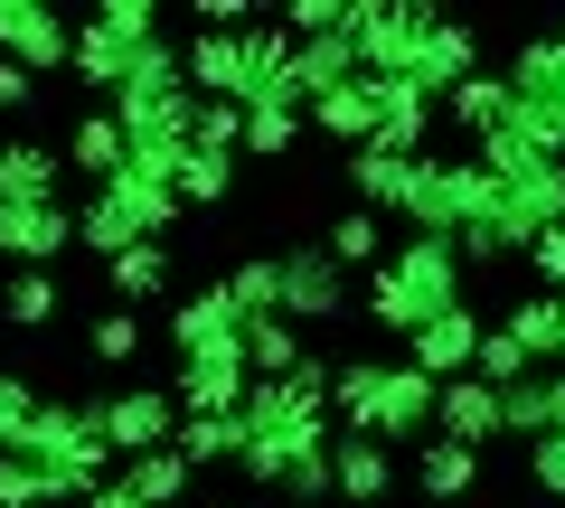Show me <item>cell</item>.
Here are the masks:
<instances>
[{"instance_id": "2", "label": "cell", "mask_w": 565, "mask_h": 508, "mask_svg": "<svg viewBox=\"0 0 565 508\" xmlns=\"http://www.w3.org/2000/svg\"><path fill=\"white\" fill-rule=\"evenodd\" d=\"M434 377L405 358H330V424L359 433V443H415L434 433Z\"/></svg>"}, {"instance_id": "5", "label": "cell", "mask_w": 565, "mask_h": 508, "mask_svg": "<svg viewBox=\"0 0 565 508\" xmlns=\"http://www.w3.org/2000/svg\"><path fill=\"white\" fill-rule=\"evenodd\" d=\"M170 217H189L180 188L151 180V170H122V180L85 188V207H76V245L114 264V255H132V245H161V226H170Z\"/></svg>"}, {"instance_id": "20", "label": "cell", "mask_w": 565, "mask_h": 508, "mask_svg": "<svg viewBox=\"0 0 565 508\" xmlns=\"http://www.w3.org/2000/svg\"><path fill=\"white\" fill-rule=\"evenodd\" d=\"M434 122H444V104H434V95H415V85H377V142H367V151H396V161H424Z\"/></svg>"}, {"instance_id": "12", "label": "cell", "mask_w": 565, "mask_h": 508, "mask_svg": "<svg viewBox=\"0 0 565 508\" xmlns=\"http://www.w3.org/2000/svg\"><path fill=\"white\" fill-rule=\"evenodd\" d=\"M481 339H490V321L462 302V311H444L434 329H415V339H405V367H424L434 387H452V377H471V367H481Z\"/></svg>"}, {"instance_id": "41", "label": "cell", "mask_w": 565, "mask_h": 508, "mask_svg": "<svg viewBox=\"0 0 565 508\" xmlns=\"http://www.w3.org/2000/svg\"><path fill=\"white\" fill-rule=\"evenodd\" d=\"M527 283H537V292H556V302H565V226H546V236L527 245Z\"/></svg>"}, {"instance_id": "28", "label": "cell", "mask_w": 565, "mask_h": 508, "mask_svg": "<svg viewBox=\"0 0 565 508\" xmlns=\"http://www.w3.org/2000/svg\"><path fill=\"white\" fill-rule=\"evenodd\" d=\"M170 452H180V462L189 471H236L245 462V414H189V424H180V443H170Z\"/></svg>"}, {"instance_id": "4", "label": "cell", "mask_w": 565, "mask_h": 508, "mask_svg": "<svg viewBox=\"0 0 565 508\" xmlns=\"http://www.w3.org/2000/svg\"><path fill=\"white\" fill-rule=\"evenodd\" d=\"M20 462L47 480V499H85V489H104L122 471L114 443H104V406H39Z\"/></svg>"}, {"instance_id": "27", "label": "cell", "mask_w": 565, "mask_h": 508, "mask_svg": "<svg viewBox=\"0 0 565 508\" xmlns=\"http://www.w3.org/2000/svg\"><path fill=\"white\" fill-rule=\"evenodd\" d=\"M311 132H330V142H349V151H367L377 142V85H340V95H321L311 104Z\"/></svg>"}, {"instance_id": "37", "label": "cell", "mask_w": 565, "mask_h": 508, "mask_svg": "<svg viewBox=\"0 0 565 508\" xmlns=\"http://www.w3.org/2000/svg\"><path fill=\"white\" fill-rule=\"evenodd\" d=\"M141 339H151V329H141V311H122V302H114V311H95V329H85V348H95L104 367H132V358H141Z\"/></svg>"}, {"instance_id": "36", "label": "cell", "mask_w": 565, "mask_h": 508, "mask_svg": "<svg viewBox=\"0 0 565 508\" xmlns=\"http://www.w3.org/2000/svg\"><path fill=\"white\" fill-rule=\"evenodd\" d=\"M0 321L10 329H47L57 321V273H0Z\"/></svg>"}, {"instance_id": "3", "label": "cell", "mask_w": 565, "mask_h": 508, "mask_svg": "<svg viewBox=\"0 0 565 508\" xmlns=\"http://www.w3.org/2000/svg\"><path fill=\"white\" fill-rule=\"evenodd\" d=\"M462 255H452L444 236H396V255H386L377 273H367V321L386 329V339H415V329H434L444 311H462Z\"/></svg>"}, {"instance_id": "44", "label": "cell", "mask_w": 565, "mask_h": 508, "mask_svg": "<svg viewBox=\"0 0 565 508\" xmlns=\"http://www.w3.org/2000/svg\"><path fill=\"white\" fill-rule=\"evenodd\" d=\"M76 508H141V499H132V489H122V480H104V489H85Z\"/></svg>"}, {"instance_id": "15", "label": "cell", "mask_w": 565, "mask_h": 508, "mask_svg": "<svg viewBox=\"0 0 565 508\" xmlns=\"http://www.w3.org/2000/svg\"><path fill=\"white\" fill-rule=\"evenodd\" d=\"M500 433H509L500 387H481V377H452V387L434 396V443H462V452H481V443H500Z\"/></svg>"}, {"instance_id": "6", "label": "cell", "mask_w": 565, "mask_h": 508, "mask_svg": "<svg viewBox=\"0 0 565 508\" xmlns=\"http://www.w3.org/2000/svg\"><path fill=\"white\" fill-rule=\"evenodd\" d=\"M151 47H161V10L151 0H104L95 20H76V85L114 104Z\"/></svg>"}, {"instance_id": "38", "label": "cell", "mask_w": 565, "mask_h": 508, "mask_svg": "<svg viewBox=\"0 0 565 508\" xmlns=\"http://www.w3.org/2000/svg\"><path fill=\"white\" fill-rule=\"evenodd\" d=\"M29 424H39V387H29L20 367H0V452H20Z\"/></svg>"}, {"instance_id": "19", "label": "cell", "mask_w": 565, "mask_h": 508, "mask_svg": "<svg viewBox=\"0 0 565 508\" xmlns=\"http://www.w3.org/2000/svg\"><path fill=\"white\" fill-rule=\"evenodd\" d=\"M509 85H519L527 114L556 122V142H565V29H556V39H527L519 57H509Z\"/></svg>"}, {"instance_id": "22", "label": "cell", "mask_w": 565, "mask_h": 508, "mask_svg": "<svg viewBox=\"0 0 565 508\" xmlns=\"http://www.w3.org/2000/svg\"><path fill=\"white\" fill-rule=\"evenodd\" d=\"M500 406H509V433H519V443L565 433V367H527L519 387H500Z\"/></svg>"}, {"instance_id": "7", "label": "cell", "mask_w": 565, "mask_h": 508, "mask_svg": "<svg viewBox=\"0 0 565 508\" xmlns=\"http://www.w3.org/2000/svg\"><path fill=\"white\" fill-rule=\"evenodd\" d=\"M434 29H444V20H434L424 0H349V29H340V39L359 47V76L367 85H405Z\"/></svg>"}, {"instance_id": "1", "label": "cell", "mask_w": 565, "mask_h": 508, "mask_svg": "<svg viewBox=\"0 0 565 508\" xmlns=\"http://www.w3.org/2000/svg\"><path fill=\"white\" fill-rule=\"evenodd\" d=\"M330 443H340V424H330V358H311L302 377L245 396V462L236 471L255 489H282L311 452H330Z\"/></svg>"}, {"instance_id": "30", "label": "cell", "mask_w": 565, "mask_h": 508, "mask_svg": "<svg viewBox=\"0 0 565 508\" xmlns=\"http://www.w3.org/2000/svg\"><path fill=\"white\" fill-rule=\"evenodd\" d=\"M245 367H255V387H282V377H302V367H311V348H302L292 321H255V329H245Z\"/></svg>"}, {"instance_id": "21", "label": "cell", "mask_w": 565, "mask_h": 508, "mask_svg": "<svg viewBox=\"0 0 565 508\" xmlns=\"http://www.w3.org/2000/svg\"><path fill=\"white\" fill-rule=\"evenodd\" d=\"M471 76H481V39L444 20L434 39H424V57H415V76H405V85H415V95H434V104H452V85H471Z\"/></svg>"}, {"instance_id": "23", "label": "cell", "mask_w": 565, "mask_h": 508, "mask_svg": "<svg viewBox=\"0 0 565 508\" xmlns=\"http://www.w3.org/2000/svg\"><path fill=\"white\" fill-rule=\"evenodd\" d=\"M217 302L236 311V329L282 321V264H274V255H245V264H226V273H217Z\"/></svg>"}, {"instance_id": "14", "label": "cell", "mask_w": 565, "mask_h": 508, "mask_svg": "<svg viewBox=\"0 0 565 508\" xmlns=\"http://www.w3.org/2000/svg\"><path fill=\"white\" fill-rule=\"evenodd\" d=\"M170 396H180V414H245L255 367H245V348H226V358H189V367H170Z\"/></svg>"}, {"instance_id": "39", "label": "cell", "mask_w": 565, "mask_h": 508, "mask_svg": "<svg viewBox=\"0 0 565 508\" xmlns=\"http://www.w3.org/2000/svg\"><path fill=\"white\" fill-rule=\"evenodd\" d=\"M527 367H537V358H527V348H519V339H509V329H500V321H490V339H481V367H471V377H481V387H519Z\"/></svg>"}, {"instance_id": "31", "label": "cell", "mask_w": 565, "mask_h": 508, "mask_svg": "<svg viewBox=\"0 0 565 508\" xmlns=\"http://www.w3.org/2000/svg\"><path fill=\"white\" fill-rule=\"evenodd\" d=\"M0 198H66V161L47 142H10L0 151Z\"/></svg>"}, {"instance_id": "26", "label": "cell", "mask_w": 565, "mask_h": 508, "mask_svg": "<svg viewBox=\"0 0 565 508\" xmlns=\"http://www.w3.org/2000/svg\"><path fill=\"white\" fill-rule=\"evenodd\" d=\"M236 180H245V151H217V142H189V161H180V207H226L236 198Z\"/></svg>"}, {"instance_id": "8", "label": "cell", "mask_w": 565, "mask_h": 508, "mask_svg": "<svg viewBox=\"0 0 565 508\" xmlns=\"http://www.w3.org/2000/svg\"><path fill=\"white\" fill-rule=\"evenodd\" d=\"M104 406V443H114V462H141V452H170L180 443V396L170 387H114V396H95Z\"/></svg>"}, {"instance_id": "11", "label": "cell", "mask_w": 565, "mask_h": 508, "mask_svg": "<svg viewBox=\"0 0 565 508\" xmlns=\"http://www.w3.org/2000/svg\"><path fill=\"white\" fill-rule=\"evenodd\" d=\"M0 57L10 66H76V20L47 10V0H0Z\"/></svg>"}, {"instance_id": "45", "label": "cell", "mask_w": 565, "mask_h": 508, "mask_svg": "<svg viewBox=\"0 0 565 508\" xmlns=\"http://www.w3.org/2000/svg\"><path fill=\"white\" fill-rule=\"evenodd\" d=\"M0 151H10V142H0Z\"/></svg>"}, {"instance_id": "10", "label": "cell", "mask_w": 565, "mask_h": 508, "mask_svg": "<svg viewBox=\"0 0 565 508\" xmlns=\"http://www.w3.org/2000/svg\"><path fill=\"white\" fill-rule=\"evenodd\" d=\"M282 264V321L311 329V321H340L349 311V264L330 255V245H292V255H274Z\"/></svg>"}, {"instance_id": "34", "label": "cell", "mask_w": 565, "mask_h": 508, "mask_svg": "<svg viewBox=\"0 0 565 508\" xmlns=\"http://www.w3.org/2000/svg\"><path fill=\"white\" fill-rule=\"evenodd\" d=\"M302 132H311L302 104H255V114H245V161H292Z\"/></svg>"}, {"instance_id": "43", "label": "cell", "mask_w": 565, "mask_h": 508, "mask_svg": "<svg viewBox=\"0 0 565 508\" xmlns=\"http://www.w3.org/2000/svg\"><path fill=\"white\" fill-rule=\"evenodd\" d=\"M29 95H39V76H29V66H10V57H0V114H29Z\"/></svg>"}, {"instance_id": "18", "label": "cell", "mask_w": 565, "mask_h": 508, "mask_svg": "<svg viewBox=\"0 0 565 508\" xmlns=\"http://www.w3.org/2000/svg\"><path fill=\"white\" fill-rule=\"evenodd\" d=\"M330 471H340V508H386L396 499V443H359V433H340L330 443Z\"/></svg>"}, {"instance_id": "29", "label": "cell", "mask_w": 565, "mask_h": 508, "mask_svg": "<svg viewBox=\"0 0 565 508\" xmlns=\"http://www.w3.org/2000/svg\"><path fill=\"white\" fill-rule=\"evenodd\" d=\"M104 292H114L122 311L161 302V292H170V245H132V255H114V264H104Z\"/></svg>"}, {"instance_id": "40", "label": "cell", "mask_w": 565, "mask_h": 508, "mask_svg": "<svg viewBox=\"0 0 565 508\" xmlns=\"http://www.w3.org/2000/svg\"><path fill=\"white\" fill-rule=\"evenodd\" d=\"M0 508H57V499H47V480L20 462V452H0Z\"/></svg>"}, {"instance_id": "35", "label": "cell", "mask_w": 565, "mask_h": 508, "mask_svg": "<svg viewBox=\"0 0 565 508\" xmlns=\"http://www.w3.org/2000/svg\"><path fill=\"white\" fill-rule=\"evenodd\" d=\"M330 255H340V264H386V255H396V236H386V217L377 207H349V217H330Z\"/></svg>"}, {"instance_id": "32", "label": "cell", "mask_w": 565, "mask_h": 508, "mask_svg": "<svg viewBox=\"0 0 565 508\" xmlns=\"http://www.w3.org/2000/svg\"><path fill=\"white\" fill-rule=\"evenodd\" d=\"M415 489L424 499H471V489H481V452H462V443H424L415 452Z\"/></svg>"}, {"instance_id": "13", "label": "cell", "mask_w": 565, "mask_h": 508, "mask_svg": "<svg viewBox=\"0 0 565 508\" xmlns=\"http://www.w3.org/2000/svg\"><path fill=\"white\" fill-rule=\"evenodd\" d=\"M57 161H66V180H85V188H104V180H122V170H132V142H122L114 104H95V114H76V122H66Z\"/></svg>"}, {"instance_id": "17", "label": "cell", "mask_w": 565, "mask_h": 508, "mask_svg": "<svg viewBox=\"0 0 565 508\" xmlns=\"http://www.w3.org/2000/svg\"><path fill=\"white\" fill-rule=\"evenodd\" d=\"M519 114H527V104H519V85H509V76H490V66H481L471 85H452V104H444V122L462 132L471 151H481V142H500V132H509Z\"/></svg>"}, {"instance_id": "24", "label": "cell", "mask_w": 565, "mask_h": 508, "mask_svg": "<svg viewBox=\"0 0 565 508\" xmlns=\"http://www.w3.org/2000/svg\"><path fill=\"white\" fill-rule=\"evenodd\" d=\"M500 329H509L537 367H565V302H556V292H519V302L500 311Z\"/></svg>"}, {"instance_id": "16", "label": "cell", "mask_w": 565, "mask_h": 508, "mask_svg": "<svg viewBox=\"0 0 565 508\" xmlns=\"http://www.w3.org/2000/svg\"><path fill=\"white\" fill-rule=\"evenodd\" d=\"M161 339H170V358H226V348H245V329H236V311L217 302V283L207 292H189V302H170V321H161Z\"/></svg>"}, {"instance_id": "25", "label": "cell", "mask_w": 565, "mask_h": 508, "mask_svg": "<svg viewBox=\"0 0 565 508\" xmlns=\"http://www.w3.org/2000/svg\"><path fill=\"white\" fill-rule=\"evenodd\" d=\"M415 170L424 161H396V151H349V188H359V207H377V217H405Z\"/></svg>"}, {"instance_id": "42", "label": "cell", "mask_w": 565, "mask_h": 508, "mask_svg": "<svg viewBox=\"0 0 565 508\" xmlns=\"http://www.w3.org/2000/svg\"><path fill=\"white\" fill-rule=\"evenodd\" d=\"M527 480H537L546 499H565V433H546V443H527Z\"/></svg>"}, {"instance_id": "33", "label": "cell", "mask_w": 565, "mask_h": 508, "mask_svg": "<svg viewBox=\"0 0 565 508\" xmlns=\"http://www.w3.org/2000/svg\"><path fill=\"white\" fill-rule=\"evenodd\" d=\"M114 480H122V489H132V499H141V508H180V499H189V480H199V471H189V462H180V452H141V462H122V471H114Z\"/></svg>"}, {"instance_id": "9", "label": "cell", "mask_w": 565, "mask_h": 508, "mask_svg": "<svg viewBox=\"0 0 565 508\" xmlns=\"http://www.w3.org/2000/svg\"><path fill=\"white\" fill-rule=\"evenodd\" d=\"M76 245V207L66 198H0V264L10 273H47Z\"/></svg>"}]
</instances>
